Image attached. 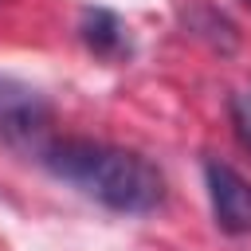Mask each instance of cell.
<instances>
[{
	"label": "cell",
	"mask_w": 251,
	"mask_h": 251,
	"mask_svg": "<svg viewBox=\"0 0 251 251\" xmlns=\"http://www.w3.org/2000/svg\"><path fill=\"white\" fill-rule=\"evenodd\" d=\"M39 161L55 176L78 184L86 196L106 204L110 212L145 216L165 200L161 169L149 157L122 145H106L90 137H55L39 149Z\"/></svg>",
	"instance_id": "6da1fadb"
},
{
	"label": "cell",
	"mask_w": 251,
	"mask_h": 251,
	"mask_svg": "<svg viewBox=\"0 0 251 251\" xmlns=\"http://www.w3.org/2000/svg\"><path fill=\"white\" fill-rule=\"evenodd\" d=\"M51 102L20 82V78H8L0 75V137L16 149H43L51 137Z\"/></svg>",
	"instance_id": "7a4b0ae2"
},
{
	"label": "cell",
	"mask_w": 251,
	"mask_h": 251,
	"mask_svg": "<svg viewBox=\"0 0 251 251\" xmlns=\"http://www.w3.org/2000/svg\"><path fill=\"white\" fill-rule=\"evenodd\" d=\"M204 184L212 200V216L227 235H251V184L224 161H204Z\"/></svg>",
	"instance_id": "3957f363"
},
{
	"label": "cell",
	"mask_w": 251,
	"mask_h": 251,
	"mask_svg": "<svg viewBox=\"0 0 251 251\" xmlns=\"http://www.w3.org/2000/svg\"><path fill=\"white\" fill-rule=\"evenodd\" d=\"M78 35H82L86 51L98 55V59H106V63H122V59H129V51H133L129 27H126L122 16L110 12V8H86L82 20H78Z\"/></svg>",
	"instance_id": "277c9868"
},
{
	"label": "cell",
	"mask_w": 251,
	"mask_h": 251,
	"mask_svg": "<svg viewBox=\"0 0 251 251\" xmlns=\"http://www.w3.org/2000/svg\"><path fill=\"white\" fill-rule=\"evenodd\" d=\"M227 118H231V129H235L239 145L251 153V86L247 90H235L227 98Z\"/></svg>",
	"instance_id": "5b68a950"
},
{
	"label": "cell",
	"mask_w": 251,
	"mask_h": 251,
	"mask_svg": "<svg viewBox=\"0 0 251 251\" xmlns=\"http://www.w3.org/2000/svg\"><path fill=\"white\" fill-rule=\"evenodd\" d=\"M247 4H251V0H247Z\"/></svg>",
	"instance_id": "8992f818"
}]
</instances>
